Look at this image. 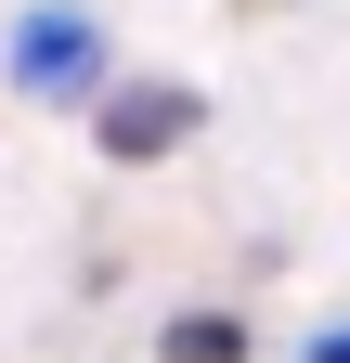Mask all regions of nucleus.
I'll return each instance as SVG.
<instances>
[{"instance_id": "obj_1", "label": "nucleus", "mask_w": 350, "mask_h": 363, "mask_svg": "<svg viewBox=\"0 0 350 363\" xmlns=\"http://www.w3.org/2000/svg\"><path fill=\"white\" fill-rule=\"evenodd\" d=\"M0 65H13L26 104H104L117 91V52H104V26L78 13V0H26L13 39H0Z\"/></svg>"}, {"instance_id": "obj_2", "label": "nucleus", "mask_w": 350, "mask_h": 363, "mask_svg": "<svg viewBox=\"0 0 350 363\" xmlns=\"http://www.w3.org/2000/svg\"><path fill=\"white\" fill-rule=\"evenodd\" d=\"M91 130H104L117 169H156L169 143H195V91H169V78H117L104 104H91Z\"/></svg>"}, {"instance_id": "obj_3", "label": "nucleus", "mask_w": 350, "mask_h": 363, "mask_svg": "<svg viewBox=\"0 0 350 363\" xmlns=\"http://www.w3.org/2000/svg\"><path fill=\"white\" fill-rule=\"evenodd\" d=\"M259 337L234 325V311H169V337H156V363H247Z\"/></svg>"}, {"instance_id": "obj_4", "label": "nucleus", "mask_w": 350, "mask_h": 363, "mask_svg": "<svg viewBox=\"0 0 350 363\" xmlns=\"http://www.w3.org/2000/svg\"><path fill=\"white\" fill-rule=\"evenodd\" d=\"M298 363H350V325H312V350H298Z\"/></svg>"}, {"instance_id": "obj_5", "label": "nucleus", "mask_w": 350, "mask_h": 363, "mask_svg": "<svg viewBox=\"0 0 350 363\" xmlns=\"http://www.w3.org/2000/svg\"><path fill=\"white\" fill-rule=\"evenodd\" d=\"M247 13H259V0H247Z\"/></svg>"}]
</instances>
